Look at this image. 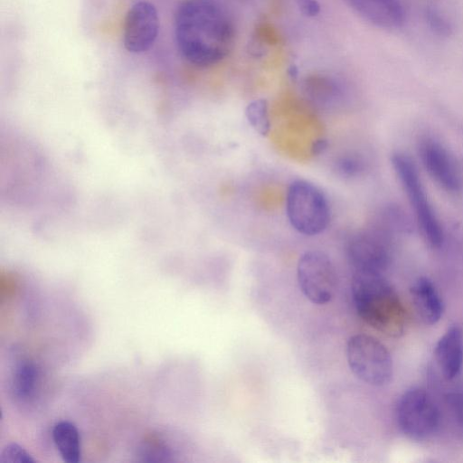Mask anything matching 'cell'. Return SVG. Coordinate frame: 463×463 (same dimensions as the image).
<instances>
[{"instance_id":"6da1fadb","label":"cell","mask_w":463,"mask_h":463,"mask_svg":"<svg viewBox=\"0 0 463 463\" xmlns=\"http://www.w3.org/2000/svg\"><path fill=\"white\" fill-rule=\"evenodd\" d=\"M175 39L190 63L208 67L224 59L233 46L234 25L214 0H185L175 14Z\"/></svg>"},{"instance_id":"7a4b0ae2","label":"cell","mask_w":463,"mask_h":463,"mask_svg":"<svg viewBox=\"0 0 463 463\" xmlns=\"http://www.w3.org/2000/svg\"><path fill=\"white\" fill-rule=\"evenodd\" d=\"M352 294L357 313L370 326L389 336H399L405 326L402 303L379 273L355 271Z\"/></svg>"},{"instance_id":"3957f363","label":"cell","mask_w":463,"mask_h":463,"mask_svg":"<svg viewBox=\"0 0 463 463\" xmlns=\"http://www.w3.org/2000/svg\"><path fill=\"white\" fill-rule=\"evenodd\" d=\"M391 162L422 237L430 247L439 248L444 241L442 225L430 201L415 163L402 152L392 154Z\"/></svg>"},{"instance_id":"277c9868","label":"cell","mask_w":463,"mask_h":463,"mask_svg":"<svg viewBox=\"0 0 463 463\" xmlns=\"http://www.w3.org/2000/svg\"><path fill=\"white\" fill-rule=\"evenodd\" d=\"M286 213L291 226L306 236L323 232L330 222V207L325 194L313 183L296 179L286 194Z\"/></svg>"},{"instance_id":"5b68a950","label":"cell","mask_w":463,"mask_h":463,"mask_svg":"<svg viewBox=\"0 0 463 463\" xmlns=\"http://www.w3.org/2000/svg\"><path fill=\"white\" fill-rule=\"evenodd\" d=\"M347 362L354 374L373 386H383L392 377V360L386 347L367 335H353L347 343Z\"/></svg>"},{"instance_id":"8992f818","label":"cell","mask_w":463,"mask_h":463,"mask_svg":"<svg viewBox=\"0 0 463 463\" xmlns=\"http://www.w3.org/2000/svg\"><path fill=\"white\" fill-rule=\"evenodd\" d=\"M400 430L411 439L425 440L439 428L440 410L432 395L422 388H411L400 397L396 407Z\"/></svg>"},{"instance_id":"52a82bcc","label":"cell","mask_w":463,"mask_h":463,"mask_svg":"<svg viewBox=\"0 0 463 463\" xmlns=\"http://www.w3.org/2000/svg\"><path fill=\"white\" fill-rule=\"evenodd\" d=\"M299 287L315 304H325L335 294L337 277L329 257L319 250H308L301 255L297 267Z\"/></svg>"},{"instance_id":"ba28073f","label":"cell","mask_w":463,"mask_h":463,"mask_svg":"<svg viewBox=\"0 0 463 463\" xmlns=\"http://www.w3.org/2000/svg\"><path fill=\"white\" fill-rule=\"evenodd\" d=\"M347 255L355 271L383 274L391 261L387 232L381 227L358 232L348 241Z\"/></svg>"},{"instance_id":"9c48e42d","label":"cell","mask_w":463,"mask_h":463,"mask_svg":"<svg viewBox=\"0 0 463 463\" xmlns=\"http://www.w3.org/2000/svg\"><path fill=\"white\" fill-rule=\"evenodd\" d=\"M123 27V43L132 53H141L155 43L159 17L155 5L146 1L135 3L128 11Z\"/></svg>"},{"instance_id":"30bf717a","label":"cell","mask_w":463,"mask_h":463,"mask_svg":"<svg viewBox=\"0 0 463 463\" xmlns=\"http://www.w3.org/2000/svg\"><path fill=\"white\" fill-rule=\"evenodd\" d=\"M418 154L423 168L439 187L450 193L459 190L461 178L456 163L439 141L422 137L418 144Z\"/></svg>"},{"instance_id":"8fae6325","label":"cell","mask_w":463,"mask_h":463,"mask_svg":"<svg viewBox=\"0 0 463 463\" xmlns=\"http://www.w3.org/2000/svg\"><path fill=\"white\" fill-rule=\"evenodd\" d=\"M434 359L442 377L457 379L463 367V330L458 325L450 326L440 336L434 348Z\"/></svg>"},{"instance_id":"7c38bea8","label":"cell","mask_w":463,"mask_h":463,"mask_svg":"<svg viewBox=\"0 0 463 463\" xmlns=\"http://www.w3.org/2000/svg\"><path fill=\"white\" fill-rule=\"evenodd\" d=\"M356 13L373 24L395 29L404 23L405 13L399 0H345Z\"/></svg>"},{"instance_id":"4fadbf2b","label":"cell","mask_w":463,"mask_h":463,"mask_svg":"<svg viewBox=\"0 0 463 463\" xmlns=\"http://www.w3.org/2000/svg\"><path fill=\"white\" fill-rule=\"evenodd\" d=\"M410 293L415 311L424 324L434 325L440 320L444 310L443 301L430 279L424 277L417 279Z\"/></svg>"},{"instance_id":"5bb4252c","label":"cell","mask_w":463,"mask_h":463,"mask_svg":"<svg viewBox=\"0 0 463 463\" xmlns=\"http://www.w3.org/2000/svg\"><path fill=\"white\" fill-rule=\"evenodd\" d=\"M54 443L64 461L78 463L80 459V441L77 428L69 421H60L52 430Z\"/></svg>"},{"instance_id":"9a60e30c","label":"cell","mask_w":463,"mask_h":463,"mask_svg":"<svg viewBox=\"0 0 463 463\" xmlns=\"http://www.w3.org/2000/svg\"><path fill=\"white\" fill-rule=\"evenodd\" d=\"M38 373L31 362H22L14 371L13 388L17 398L26 400L34 392Z\"/></svg>"},{"instance_id":"2e32d148","label":"cell","mask_w":463,"mask_h":463,"mask_svg":"<svg viewBox=\"0 0 463 463\" xmlns=\"http://www.w3.org/2000/svg\"><path fill=\"white\" fill-rule=\"evenodd\" d=\"M245 117L249 124L261 136L270 129L268 102L264 99L250 101L245 108Z\"/></svg>"},{"instance_id":"e0dca14e","label":"cell","mask_w":463,"mask_h":463,"mask_svg":"<svg viewBox=\"0 0 463 463\" xmlns=\"http://www.w3.org/2000/svg\"><path fill=\"white\" fill-rule=\"evenodd\" d=\"M442 399L458 428L463 431V385L450 383L444 388Z\"/></svg>"},{"instance_id":"ac0fdd59","label":"cell","mask_w":463,"mask_h":463,"mask_svg":"<svg viewBox=\"0 0 463 463\" xmlns=\"http://www.w3.org/2000/svg\"><path fill=\"white\" fill-rule=\"evenodd\" d=\"M424 18L430 30L437 36L449 37L453 33L451 22L439 9L427 7Z\"/></svg>"},{"instance_id":"d6986e66","label":"cell","mask_w":463,"mask_h":463,"mask_svg":"<svg viewBox=\"0 0 463 463\" xmlns=\"http://www.w3.org/2000/svg\"><path fill=\"white\" fill-rule=\"evenodd\" d=\"M2 463H33V457L20 445L11 443L6 445L0 454Z\"/></svg>"},{"instance_id":"ffe728a7","label":"cell","mask_w":463,"mask_h":463,"mask_svg":"<svg viewBox=\"0 0 463 463\" xmlns=\"http://www.w3.org/2000/svg\"><path fill=\"white\" fill-rule=\"evenodd\" d=\"M140 457L143 461H170L171 452L159 443H146L140 448Z\"/></svg>"},{"instance_id":"44dd1931","label":"cell","mask_w":463,"mask_h":463,"mask_svg":"<svg viewBox=\"0 0 463 463\" xmlns=\"http://www.w3.org/2000/svg\"><path fill=\"white\" fill-rule=\"evenodd\" d=\"M335 165L338 173L346 177L357 176L364 170L363 161L354 156H344Z\"/></svg>"},{"instance_id":"7402d4cb","label":"cell","mask_w":463,"mask_h":463,"mask_svg":"<svg viewBox=\"0 0 463 463\" xmlns=\"http://www.w3.org/2000/svg\"><path fill=\"white\" fill-rule=\"evenodd\" d=\"M300 12L308 17L317 16L320 12V5L317 0H295Z\"/></svg>"}]
</instances>
